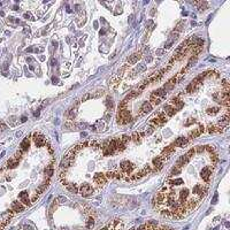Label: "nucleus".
Instances as JSON below:
<instances>
[{
    "label": "nucleus",
    "instance_id": "nucleus-11",
    "mask_svg": "<svg viewBox=\"0 0 230 230\" xmlns=\"http://www.w3.org/2000/svg\"><path fill=\"white\" fill-rule=\"evenodd\" d=\"M176 110H177V109H176L174 106H172L170 104H167V105L164 106V112L167 113L168 116H173V115L176 113Z\"/></svg>",
    "mask_w": 230,
    "mask_h": 230
},
{
    "label": "nucleus",
    "instance_id": "nucleus-20",
    "mask_svg": "<svg viewBox=\"0 0 230 230\" xmlns=\"http://www.w3.org/2000/svg\"><path fill=\"white\" fill-rule=\"evenodd\" d=\"M120 139H121V142L123 143V144H125V145H127V143L131 140V136L124 135V136H122V138H120Z\"/></svg>",
    "mask_w": 230,
    "mask_h": 230
},
{
    "label": "nucleus",
    "instance_id": "nucleus-33",
    "mask_svg": "<svg viewBox=\"0 0 230 230\" xmlns=\"http://www.w3.org/2000/svg\"><path fill=\"white\" fill-rule=\"evenodd\" d=\"M109 117H110V114H109V113H107V114L105 115V120H106V121H108Z\"/></svg>",
    "mask_w": 230,
    "mask_h": 230
},
{
    "label": "nucleus",
    "instance_id": "nucleus-3",
    "mask_svg": "<svg viewBox=\"0 0 230 230\" xmlns=\"http://www.w3.org/2000/svg\"><path fill=\"white\" fill-rule=\"evenodd\" d=\"M211 177H212V169L209 167H204L203 170H202V178H203V181L206 184H208L209 181H211Z\"/></svg>",
    "mask_w": 230,
    "mask_h": 230
},
{
    "label": "nucleus",
    "instance_id": "nucleus-34",
    "mask_svg": "<svg viewBox=\"0 0 230 230\" xmlns=\"http://www.w3.org/2000/svg\"><path fill=\"white\" fill-rule=\"evenodd\" d=\"M53 45H54L55 47H58V43L56 41H53Z\"/></svg>",
    "mask_w": 230,
    "mask_h": 230
},
{
    "label": "nucleus",
    "instance_id": "nucleus-16",
    "mask_svg": "<svg viewBox=\"0 0 230 230\" xmlns=\"http://www.w3.org/2000/svg\"><path fill=\"white\" fill-rule=\"evenodd\" d=\"M66 188H67L70 192L78 193V187H77V184H75V183H68L67 185H66Z\"/></svg>",
    "mask_w": 230,
    "mask_h": 230
},
{
    "label": "nucleus",
    "instance_id": "nucleus-26",
    "mask_svg": "<svg viewBox=\"0 0 230 230\" xmlns=\"http://www.w3.org/2000/svg\"><path fill=\"white\" fill-rule=\"evenodd\" d=\"M107 106H108V108H113V101H112V98H107Z\"/></svg>",
    "mask_w": 230,
    "mask_h": 230
},
{
    "label": "nucleus",
    "instance_id": "nucleus-19",
    "mask_svg": "<svg viewBox=\"0 0 230 230\" xmlns=\"http://www.w3.org/2000/svg\"><path fill=\"white\" fill-rule=\"evenodd\" d=\"M93 226H95V220H93V217H90L89 221L86 222V228L88 229H92Z\"/></svg>",
    "mask_w": 230,
    "mask_h": 230
},
{
    "label": "nucleus",
    "instance_id": "nucleus-24",
    "mask_svg": "<svg viewBox=\"0 0 230 230\" xmlns=\"http://www.w3.org/2000/svg\"><path fill=\"white\" fill-rule=\"evenodd\" d=\"M153 131H154V128L150 127L149 129H146V130L144 131V135H145V136H150L151 134H152V132H153Z\"/></svg>",
    "mask_w": 230,
    "mask_h": 230
},
{
    "label": "nucleus",
    "instance_id": "nucleus-2",
    "mask_svg": "<svg viewBox=\"0 0 230 230\" xmlns=\"http://www.w3.org/2000/svg\"><path fill=\"white\" fill-rule=\"evenodd\" d=\"M93 188L89 184V183H83L81 184V187L78 188V193L82 194L83 197H89L90 194H92L93 193Z\"/></svg>",
    "mask_w": 230,
    "mask_h": 230
},
{
    "label": "nucleus",
    "instance_id": "nucleus-27",
    "mask_svg": "<svg viewBox=\"0 0 230 230\" xmlns=\"http://www.w3.org/2000/svg\"><path fill=\"white\" fill-rule=\"evenodd\" d=\"M176 30H177V31H182V30H183V23H182V22H179V23L177 24Z\"/></svg>",
    "mask_w": 230,
    "mask_h": 230
},
{
    "label": "nucleus",
    "instance_id": "nucleus-15",
    "mask_svg": "<svg viewBox=\"0 0 230 230\" xmlns=\"http://www.w3.org/2000/svg\"><path fill=\"white\" fill-rule=\"evenodd\" d=\"M152 95H154V97H158V98H164L166 95H167V92L163 90V89H159V90H157V91H154Z\"/></svg>",
    "mask_w": 230,
    "mask_h": 230
},
{
    "label": "nucleus",
    "instance_id": "nucleus-14",
    "mask_svg": "<svg viewBox=\"0 0 230 230\" xmlns=\"http://www.w3.org/2000/svg\"><path fill=\"white\" fill-rule=\"evenodd\" d=\"M71 163H73V161H70V160L67 159V158H63V159L61 160V163H60V168L67 169L69 166H71Z\"/></svg>",
    "mask_w": 230,
    "mask_h": 230
},
{
    "label": "nucleus",
    "instance_id": "nucleus-25",
    "mask_svg": "<svg viewBox=\"0 0 230 230\" xmlns=\"http://www.w3.org/2000/svg\"><path fill=\"white\" fill-rule=\"evenodd\" d=\"M196 150V152H198V153H202L205 151V146H197V147H194Z\"/></svg>",
    "mask_w": 230,
    "mask_h": 230
},
{
    "label": "nucleus",
    "instance_id": "nucleus-4",
    "mask_svg": "<svg viewBox=\"0 0 230 230\" xmlns=\"http://www.w3.org/2000/svg\"><path fill=\"white\" fill-rule=\"evenodd\" d=\"M93 181H95V184L99 185V187L105 185L106 182H107V179H106V177H105V174H101V173H97V174L93 176Z\"/></svg>",
    "mask_w": 230,
    "mask_h": 230
},
{
    "label": "nucleus",
    "instance_id": "nucleus-12",
    "mask_svg": "<svg viewBox=\"0 0 230 230\" xmlns=\"http://www.w3.org/2000/svg\"><path fill=\"white\" fill-rule=\"evenodd\" d=\"M228 124H229V113L227 112V113H226V115H224V116H223V117L219 121V125H220L221 128H223V127H227Z\"/></svg>",
    "mask_w": 230,
    "mask_h": 230
},
{
    "label": "nucleus",
    "instance_id": "nucleus-1",
    "mask_svg": "<svg viewBox=\"0 0 230 230\" xmlns=\"http://www.w3.org/2000/svg\"><path fill=\"white\" fill-rule=\"evenodd\" d=\"M116 120H117V123H120V124H125V123H128V122L132 120L131 113L127 108L119 109V112L116 114Z\"/></svg>",
    "mask_w": 230,
    "mask_h": 230
},
{
    "label": "nucleus",
    "instance_id": "nucleus-7",
    "mask_svg": "<svg viewBox=\"0 0 230 230\" xmlns=\"http://www.w3.org/2000/svg\"><path fill=\"white\" fill-rule=\"evenodd\" d=\"M153 109V107H152V105L150 104L149 101H145V103H143L142 104V107H140V114L139 115H143V114H146V113H150L151 110Z\"/></svg>",
    "mask_w": 230,
    "mask_h": 230
},
{
    "label": "nucleus",
    "instance_id": "nucleus-8",
    "mask_svg": "<svg viewBox=\"0 0 230 230\" xmlns=\"http://www.w3.org/2000/svg\"><path fill=\"white\" fill-rule=\"evenodd\" d=\"M170 105L174 106L176 109H179L183 107V101H182L178 97H174V98H172V100H170Z\"/></svg>",
    "mask_w": 230,
    "mask_h": 230
},
{
    "label": "nucleus",
    "instance_id": "nucleus-5",
    "mask_svg": "<svg viewBox=\"0 0 230 230\" xmlns=\"http://www.w3.org/2000/svg\"><path fill=\"white\" fill-rule=\"evenodd\" d=\"M206 131L208 134H221L223 132V128H221L220 125H213V124H209L206 129Z\"/></svg>",
    "mask_w": 230,
    "mask_h": 230
},
{
    "label": "nucleus",
    "instance_id": "nucleus-9",
    "mask_svg": "<svg viewBox=\"0 0 230 230\" xmlns=\"http://www.w3.org/2000/svg\"><path fill=\"white\" fill-rule=\"evenodd\" d=\"M139 95H140V91H139V90H134V91H131L129 95H127V97H125V98H124L122 101H123V103H125V104H128V101H129V100H131V99H135L136 97H138Z\"/></svg>",
    "mask_w": 230,
    "mask_h": 230
},
{
    "label": "nucleus",
    "instance_id": "nucleus-30",
    "mask_svg": "<svg viewBox=\"0 0 230 230\" xmlns=\"http://www.w3.org/2000/svg\"><path fill=\"white\" fill-rule=\"evenodd\" d=\"M191 123H194V120H192V119H189V121L185 123V127H189Z\"/></svg>",
    "mask_w": 230,
    "mask_h": 230
},
{
    "label": "nucleus",
    "instance_id": "nucleus-32",
    "mask_svg": "<svg viewBox=\"0 0 230 230\" xmlns=\"http://www.w3.org/2000/svg\"><path fill=\"white\" fill-rule=\"evenodd\" d=\"M157 54H158V55L163 54V50H158V51H157Z\"/></svg>",
    "mask_w": 230,
    "mask_h": 230
},
{
    "label": "nucleus",
    "instance_id": "nucleus-18",
    "mask_svg": "<svg viewBox=\"0 0 230 230\" xmlns=\"http://www.w3.org/2000/svg\"><path fill=\"white\" fill-rule=\"evenodd\" d=\"M143 136H145V135H144V132H142V134L134 132V134L131 135V139H132L134 142H136V143H139V142H140V138H142Z\"/></svg>",
    "mask_w": 230,
    "mask_h": 230
},
{
    "label": "nucleus",
    "instance_id": "nucleus-6",
    "mask_svg": "<svg viewBox=\"0 0 230 230\" xmlns=\"http://www.w3.org/2000/svg\"><path fill=\"white\" fill-rule=\"evenodd\" d=\"M188 143H189V139H188L187 137H179V138H177L175 140L174 145L177 146V147H184Z\"/></svg>",
    "mask_w": 230,
    "mask_h": 230
},
{
    "label": "nucleus",
    "instance_id": "nucleus-17",
    "mask_svg": "<svg viewBox=\"0 0 230 230\" xmlns=\"http://www.w3.org/2000/svg\"><path fill=\"white\" fill-rule=\"evenodd\" d=\"M149 103L151 104V105H152V107H153V106H158V105L161 103V99H160V98H158V97L151 95V99H150Z\"/></svg>",
    "mask_w": 230,
    "mask_h": 230
},
{
    "label": "nucleus",
    "instance_id": "nucleus-21",
    "mask_svg": "<svg viewBox=\"0 0 230 230\" xmlns=\"http://www.w3.org/2000/svg\"><path fill=\"white\" fill-rule=\"evenodd\" d=\"M217 112H219V108H217V107H213V108L207 109V114H208V115H215Z\"/></svg>",
    "mask_w": 230,
    "mask_h": 230
},
{
    "label": "nucleus",
    "instance_id": "nucleus-31",
    "mask_svg": "<svg viewBox=\"0 0 230 230\" xmlns=\"http://www.w3.org/2000/svg\"><path fill=\"white\" fill-rule=\"evenodd\" d=\"M216 200H217V193H215V194H214V197H213L212 204H216Z\"/></svg>",
    "mask_w": 230,
    "mask_h": 230
},
{
    "label": "nucleus",
    "instance_id": "nucleus-28",
    "mask_svg": "<svg viewBox=\"0 0 230 230\" xmlns=\"http://www.w3.org/2000/svg\"><path fill=\"white\" fill-rule=\"evenodd\" d=\"M92 97H93L92 95H85L83 98H82V101H86L88 99H90V98H92Z\"/></svg>",
    "mask_w": 230,
    "mask_h": 230
},
{
    "label": "nucleus",
    "instance_id": "nucleus-10",
    "mask_svg": "<svg viewBox=\"0 0 230 230\" xmlns=\"http://www.w3.org/2000/svg\"><path fill=\"white\" fill-rule=\"evenodd\" d=\"M142 58V53L140 52H138V53H134L132 55H130L129 56V59H128V63L129 65H135L136 62H138V60Z\"/></svg>",
    "mask_w": 230,
    "mask_h": 230
},
{
    "label": "nucleus",
    "instance_id": "nucleus-13",
    "mask_svg": "<svg viewBox=\"0 0 230 230\" xmlns=\"http://www.w3.org/2000/svg\"><path fill=\"white\" fill-rule=\"evenodd\" d=\"M204 130H205V128L200 125V127H199L198 129H194L193 131H191V132H190V135H189V136H190V137H191V138H194V137H198V136L200 135V134H203V132H204Z\"/></svg>",
    "mask_w": 230,
    "mask_h": 230
},
{
    "label": "nucleus",
    "instance_id": "nucleus-23",
    "mask_svg": "<svg viewBox=\"0 0 230 230\" xmlns=\"http://www.w3.org/2000/svg\"><path fill=\"white\" fill-rule=\"evenodd\" d=\"M66 200H67V198H66L65 196H60V197H58V199H56V203L62 204V203H65Z\"/></svg>",
    "mask_w": 230,
    "mask_h": 230
},
{
    "label": "nucleus",
    "instance_id": "nucleus-22",
    "mask_svg": "<svg viewBox=\"0 0 230 230\" xmlns=\"http://www.w3.org/2000/svg\"><path fill=\"white\" fill-rule=\"evenodd\" d=\"M105 177H106V179H113L114 178V172H107L105 174Z\"/></svg>",
    "mask_w": 230,
    "mask_h": 230
},
{
    "label": "nucleus",
    "instance_id": "nucleus-29",
    "mask_svg": "<svg viewBox=\"0 0 230 230\" xmlns=\"http://www.w3.org/2000/svg\"><path fill=\"white\" fill-rule=\"evenodd\" d=\"M144 69H145V65H140V66H138V68H137L138 71H143Z\"/></svg>",
    "mask_w": 230,
    "mask_h": 230
}]
</instances>
